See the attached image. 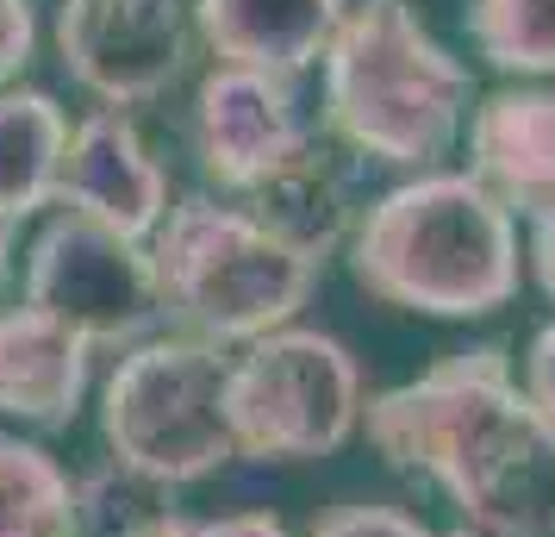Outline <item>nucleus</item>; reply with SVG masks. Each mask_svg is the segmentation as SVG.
Masks as SVG:
<instances>
[{"label": "nucleus", "mask_w": 555, "mask_h": 537, "mask_svg": "<svg viewBox=\"0 0 555 537\" xmlns=\"http://www.w3.org/2000/svg\"><path fill=\"white\" fill-rule=\"evenodd\" d=\"M88 344L38 307H0V419L69 425L88 400Z\"/></svg>", "instance_id": "13"}, {"label": "nucleus", "mask_w": 555, "mask_h": 537, "mask_svg": "<svg viewBox=\"0 0 555 537\" xmlns=\"http://www.w3.org/2000/svg\"><path fill=\"white\" fill-rule=\"evenodd\" d=\"M362 425L400 475L437 482L462 519L505 537L555 532V419L530 407L500 344L455 350L362 400Z\"/></svg>", "instance_id": "1"}, {"label": "nucleus", "mask_w": 555, "mask_h": 537, "mask_svg": "<svg viewBox=\"0 0 555 537\" xmlns=\"http://www.w3.org/2000/svg\"><path fill=\"white\" fill-rule=\"evenodd\" d=\"M31 44H38V13H31V0H0V88L31 63Z\"/></svg>", "instance_id": "19"}, {"label": "nucleus", "mask_w": 555, "mask_h": 537, "mask_svg": "<svg viewBox=\"0 0 555 537\" xmlns=\"http://www.w3.org/2000/svg\"><path fill=\"white\" fill-rule=\"evenodd\" d=\"M188 537H287L275 512H225V519H194Z\"/></svg>", "instance_id": "21"}, {"label": "nucleus", "mask_w": 555, "mask_h": 537, "mask_svg": "<svg viewBox=\"0 0 555 537\" xmlns=\"http://www.w3.org/2000/svg\"><path fill=\"white\" fill-rule=\"evenodd\" d=\"M231 350L206 337L169 332L131 344L101 387V437L119 469L151 487H194L212 469L237 462L225 419Z\"/></svg>", "instance_id": "5"}, {"label": "nucleus", "mask_w": 555, "mask_h": 537, "mask_svg": "<svg viewBox=\"0 0 555 537\" xmlns=\"http://www.w3.org/2000/svg\"><path fill=\"white\" fill-rule=\"evenodd\" d=\"M188 532H194V519H188V512L156 507V512L131 519V525H119V532H101V537H188Z\"/></svg>", "instance_id": "23"}, {"label": "nucleus", "mask_w": 555, "mask_h": 537, "mask_svg": "<svg viewBox=\"0 0 555 537\" xmlns=\"http://www.w3.org/2000/svg\"><path fill=\"white\" fill-rule=\"evenodd\" d=\"M312 537H437V532L400 507H337L312 525Z\"/></svg>", "instance_id": "18"}, {"label": "nucleus", "mask_w": 555, "mask_h": 537, "mask_svg": "<svg viewBox=\"0 0 555 537\" xmlns=\"http://www.w3.org/2000/svg\"><path fill=\"white\" fill-rule=\"evenodd\" d=\"M468 176L512 213L555 206V88H500L468 113Z\"/></svg>", "instance_id": "11"}, {"label": "nucleus", "mask_w": 555, "mask_h": 537, "mask_svg": "<svg viewBox=\"0 0 555 537\" xmlns=\"http://www.w3.org/2000/svg\"><path fill=\"white\" fill-rule=\"evenodd\" d=\"M244 213H250L262 231H275L287 251L325 263L337 244H350V231H356L350 163H344V151H337L331 138L312 131L281 169H269V176L244 194Z\"/></svg>", "instance_id": "12"}, {"label": "nucleus", "mask_w": 555, "mask_h": 537, "mask_svg": "<svg viewBox=\"0 0 555 537\" xmlns=\"http://www.w3.org/2000/svg\"><path fill=\"white\" fill-rule=\"evenodd\" d=\"M225 419L244 462L331 457L362 425V369L331 332L281 325L231 357Z\"/></svg>", "instance_id": "6"}, {"label": "nucleus", "mask_w": 555, "mask_h": 537, "mask_svg": "<svg viewBox=\"0 0 555 537\" xmlns=\"http://www.w3.org/2000/svg\"><path fill=\"white\" fill-rule=\"evenodd\" d=\"M530 394V407L543 412V419H555V319L543 325V332L530 337L525 350V382H518Z\"/></svg>", "instance_id": "20"}, {"label": "nucleus", "mask_w": 555, "mask_h": 537, "mask_svg": "<svg viewBox=\"0 0 555 537\" xmlns=\"http://www.w3.org/2000/svg\"><path fill=\"white\" fill-rule=\"evenodd\" d=\"M462 20L500 76H555V0H468Z\"/></svg>", "instance_id": "17"}, {"label": "nucleus", "mask_w": 555, "mask_h": 537, "mask_svg": "<svg viewBox=\"0 0 555 537\" xmlns=\"http://www.w3.org/2000/svg\"><path fill=\"white\" fill-rule=\"evenodd\" d=\"M69 151V113L44 88H0V226L44 213L56 201Z\"/></svg>", "instance_id": "15"}, {"label": "nucleus", "mask_w": 555, "mask_h": 537, "mask_svg": "<svg viewBox=\"0 0 555 537\" xmlns=\"http://www.w3.org/2000/svg\"><path fill=\"white\" fill-rule=\"evenodd\" d=\"M312 126L300 119V94L287 76L212 63L194 94V156L219 194H250L256 181L300 151Z\"/></svg>", "instance_id": "9"}, {"label": "nucleus", "mask_w": 555, "mask_h": 537, "mask_svg": "<svg viewBox=\"0 0 555 537\" xmlns=\"http://www.w3.org/2000/svg\"><path fill=\"white\" fill-rule=\"evenodd\" d=\"M56 201L69 213H88L113 226L131 244H151L163 213H169V176L138 138L126 113L94 106L81 126H69V151H63V176H56Z\"/></svg>", "instance_id": "10"}, {"label": "nucleus", "mask_w": 555, "mask_h": 537, "mask_svg": "<svg viewBox=\"0 0 555 537\" xmlns=\"http://www.w3.org/2000/svg\"><path fill=\"white\" fill-rule=\"evenodd\" d=\"M20 301L69 325L88 350H131L163 325L151 244H131L113 226L69 206L31 238Z\"/></svg>", "instance_id": "7"}, {"label": "nucleus", "mask_w": 555, "mask_h": 537, "mask_svg": "<svg viewBox=\"0 0 555 537\" xmlns=\"http://www.w3.org/2000/svg\"><path fill=\"white\" fill-rule=\"evenodd\" d=\"M344 26V0H194L201 31L219 63L262 69V76H300Z\"/></svg>", "instance_id": "14"}, {"label": "nucleus", "mask_w": 555, "mask_h": 537, "mask_svg": "<svg viewBox=\"0 0 555 537\" xmlns=\"http://www.w3.org/2000/svg\"><path fill=\"white\" fill-rule=\"evenodd\" d=\"M7 282H13V231L0 226V294H7Z\"/></svg>", "instance_id": "25"}, {"label": "nucleus", "mask_w": 555, "mask_h": 537, "mask_svg": "<svg viewBox=\"0 0 555 537\" xmlns=\"http://www.w3.org/2000/svg\"><path fill=\"white\" fill-rule=\"evenodd\" d=\"M350 276L425 319H487L518 294V219L468 169H430L356 213Z\"/></svg>", "instance_id": "2"}, {"label": "nucleus", "mask_w": 555, "mask_h": 537, "mask_svg": "<svg viewBox=\"0 0 555 537\" xmlns=\"http://www.w3.org/2000/svg\"><path fill=\"white\" fill-rule=\"evenodd\" d=\"M525 256H530V276H537V287H543V294L555 301V206L530 219V244H525Z\"/></svg>", "instance_id": "22"}, {"label": "nucleus", "mask_w": 555, "mask_h": 537, "mask_svg": "<svg viewBox=\"0 0 555 537\" xmlns=\"http://www.w3.org/2000/svg\"><path fill=\"white\" fill-rule=\"evenodd\" d=\"M151 269L163 319H176V332L231 350V344H256V337L294 325L325 263L287 251L244 206L188 194V201H169L156 226Z\"/></svg>", "instance_id": "4"}, {"label": "nucleus", "mask_w": 555, "mask_h": 537, "mask_svg": "<svg viewBox=\"0 0 555 537\" xmlns=\"http://www.w3.org/2000/svg\"><path fill=\"white\" fill-rule=\"evenodd\" d=\"M325 131L337 151L430 176L468 138L475 76L412 13V0H356L325 44Z\"/></svg>", "instance_id": "3"}, {"label": "nucleus", "mask_w": 555, "mask_h": 537, "mask_svg": "<svg viewBox=\"0 0 555 537\" xmlns=\"http://www.w3.org/2000/svg\"><path fill=\"white\" fill-rule=\"evenodd\" d=\"M0 537H81L76 482L51 450L0 432Z\"/></svg>", "instance_id": "16"}, {"label": "nucleus", "mask_w": 555, "mask_h": 537, "mask_svg": "<svg viewBox=\"0 0 555 537\" xmlns=\"http://www.w3.org/2000/svg\"><path fill=\"white\" fill-rule=\"evenodd\" d=\"M194 0H63L56 56L76 88L101 106H151L188 69L194 51Z\"/></svg>", "instance_id": "8"}, {"label": "nucleus", "mask_w": 555, "mask_h": 537, "mask_svg": "<svg viewBox=\"0 0 555 537\" xmlns=\"http://www.w3.org/2000/svg\"><path fill=\"white\" fill-rule=\"evenodd\" d=\"M437 537H505V532H493V525H480V519H455L450 532H437Z\"/></svg>", "instance_id": "24"}]
</instances>
